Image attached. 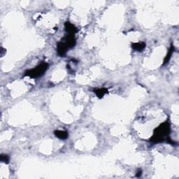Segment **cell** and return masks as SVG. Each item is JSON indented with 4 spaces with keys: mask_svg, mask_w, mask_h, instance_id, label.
Wrapping results in <instances>:
<instances>
[{
    "mask_svg": "<svg viewBox=\"0 0 179 179\" xmlns=\"http://www.w3.org/2000/svg\"><path fill=\"white\" fill-rule=\"evenodd\" d=\"M94 92L99 98L101 99L106 94L108 93V89L107 88H97V89L94 90Z\"/></svg>",
    "mask_w": 179,
    "mask_h": 179,
    "instance_id": "52a82bcc",
    "label": "cell"
},
{
    "mask_svg": "<svg viewBox=\"0 0 179 179\" xmlns=\"http://www.w3.org/2000/svg\"><path fill=\"white\" fill-rule=\"evenodd\" d=\"M68 50H69V48L66 47V46L64 44V42L62 41L57 43V54H58L60 57H64V56L66 55Z\"/></svg>",
    "mask_w": 179,
    "mask_h": 179,
    "instance_id": "3957f363",
    "label": "cell"
},
{
    "mask_svg": "<svg viewBox=\"0 0 179 179\" xmlns=\"http://www.w3.org/2000/svg\"><path fill=\"white\" fill-rule=\"evenodd\" d=\"M54 134L55 136L59 139H66L68 138V132L66 131H62V130H55L54 132Z\"/></svg>",
    "mask_w": 179,
    "mask_h": 179,
    "instance_id": "5b68a950",
    "label": "cell"
},
{
    "mask_svg": "<svg viewBox=\"0 0 179 179\" xmlns=\"http://www.w3.org/2000/svg\"><path fill=\"white\" fill-rule=\"evenodd\" d=\"M170 133V123L168 120L163 123L160 124L159 127L154 130V133L152 137L151 138V141L153 143H160L167 141L169 144H173V142L169 137Z\"/></svg>",
    "mask_w": 179,
    "mask_h": 179,
    "instance_id": "6da1fadb",
    "label": "cell"
},
{
    "mask_svg": "<svg viewBox=\"0 0 179 179\" xmlns=\"http://www.w3.org/2000/svg\"><path fill=\"white\" fill-rule=\"evenodd\" d=\"M173 50H174V47H173V45H171V47H170L169 50H168L167 55V56H166V57H165L164 60V63H163L164 65L165 64H167V63L169 61V59H170V58H171L172 54H173Z\"/></svg>",
    "mask_w": 179,
    "mask_h": 179,
    "instance_id": "ba28073f",
    "label": "cell"
},
{
    "mask_svg": "<svg viewBox=\"0 0 179 179\" xmlns=\"http://www.w3.org/2000/svg\"><path fill=\"white\" fill-rule=\"evenodd\" d=\"M141 174H142V171H141V169H139L138 170V171L136 172V177H140L141 176Z\"/></svg>",
    "mask_w": 179,
    "mask_h": 179,
    "instance_id": "30bf717a",
    "label": "cell"
},
{
    "mask_svg": "<svg viewBox=\"0 0 179 179\" xmlns=\"http://www.w3.org/2000/svg\"><path fill=\"white\" fill-rule=\"evenodd\" d=\"M0 161H1V162H4L5 164H8L10 161V158L7 155L1 154V156H0Z\"/></svg>",
    "mask_w": 179,
    "mask_h": 179,
    "instance_id": "9c48e42d",
    "label": "cell"
},
{
    "mask_svg": "<svg viewBox=\"0 0 179 179\" xmlns=\"http://www.w3.org/2000/svg\"><path fill=\"white\" fill-rule=\"evenodd\" d=\"M146 46V45L144 42H139V43H135L132 44V47L133 50L136 51H139V52L144 50Z\"/></svg>",
    "mask_w": 179,
    "mask_h": 179,
    "instance_id": "8992f818",
    "label": "cell"
},
{
    "mask_svg": "<svg viewBox=\"0 0 179 179\" xmlns=\"http://www.w3.org/2000/svg\"><path fill=\"white\" fill-rule=\"evenodd\" d=\"M64 27H65V30L66 33H68V35H74L78 32L77 28L69 22H66L64 23Z\"/></svg>",
    "mask_w": 179,
    "mask_h": 179,
    "instance_id": "277c9868",
    "label": "cell"
},
{
    "mask_svg": "<svg viewBox=\"0 0 179 179\" xmlns=\"http://www.w3.org/2000/svg\"><path fill=\"white\" fill-rule=\"evenodd\" d=\"M48 66L49 64L47 62H42L37 66H36L35 69H32L25 71V76H29V77L32 78L41 77L45 74L46 71L48 69Z\"/></svg>",
    "mask_w": 179,
    "mask_h": 179,
    "instance_id": "7a4b0ae2",
    "label": "cell"
}]
</instances>
